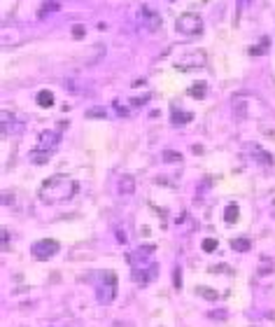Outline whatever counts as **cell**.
<instances>
[{
	"mask_svg": "<svg viewBox=\"0 0 275 327\" xmlns=\"http://www.w3.org/2000/svg\"><path fill=\"white\" fill-rule=\"evenodd\" d=\"M117 190H119V194H133L135 192V178L133 176H121L119 180H117Z\"/></svg>",
	"mask_w": 275,
	"mask_h": 327,
	"instance_id": "cell-10",
	"label": "cell"
},
{
	"mask_svg": "<svg viewBox=\"0 0 275 327\" xmlns=\"http://www.w3.org/2000/svg\"><path fill=\"white\" fill-rule=\"evenodd\" d=\"M7 241H10V236H7V232L3 229V250H7Z\"/></svg>",
	"mask_w": 275,
	"mask_h": 327,
	"instance_id": "cell-30",
	"label": "cell"
},
{
	"mask_svg": "<svg viewBox=\"0 0 275 327\" xmlns=\"http://www.w3.org/2000/svg\"><path fill=\"white\" fill-rule=\"evenodd\" d=\"M80 192V185L77 180H73L70 176H63V173H56V176L47 178L45 183L40 185L38 190V197H40L42 204H63V201H70Z\"/></svg>",
	"mask_w": 275,
	"mask_h": 327,
	"instance_id": "cell-1",
	"label": "cell"
},
{
	"mask_svg": "<svg viewBox=\"0 0 275 327\" xmlns=\"http://www.w3.org/2000/svg\"><path fill=\"white\" fill-rule=\"evenodd\" d=\"M114 108L119 110V115H121V117L128 115V110H126V108H121V101H114Z\"/></svg>",
	"mask_w": 275,
	"mask_h": 327,
	"instance_id": "cell-28",
	"label": "cell"
},
{
	"mask_svg": "<svg viewBox=\"0 0 275 327\" xmlns=\"http://www.w3.org/2000/svg\"><path fill=\"white\" fill-rule=\"evenodd\" d=\"M49 157H52V154H47V152L38 150V147H35V150L31 152V161H35V164H45V161H49Z\"/></svg>",
	"mask_w": 275,
	"mask_h": 327,
	"instance_id": "cell-20",
	"label": "cell"
},
{
	"mask_svg": "<svg viewBox=\"0 0 275 327\" xmlns=\"http://www.w3.org/2000/svg\"><path fill=\"white\" fill-rule=\"evenodd\" d=\"M138 19H140V24L147 28L149 33H156V31L161 28V17H159L154 10H149L147 5H142V7H140V12H138Z\"/></svg>",
	"mask_w": 275,
	"mask_h": 327,
	"instance_id": "cell-9",
	"label": "cell"
},
{
	"mask_svg": "<svg viewBox=\"0 0 275 327\" xmlns=\"http://www.w3.org/2000/svg\"><path fill=\"white\" fill-rule=\"evenodd\" d=\"M208 63V54L203 52V49H194V52H187V54L180 56V61H175V68L177 70H196V68H203Z\"/></svg>",
	"mask_w": 275,
	"mask_h": 327,
	"instance_id": "cell-6",
	"label": "cell"
},
{
	"mask_svg": "<svg viewBox=\"0 0 275 327\" xmlns=\"http://www.w3.org/2000/svg\"><path fill=\"white\" fill-rule=\"evenodd\" d=\"M203 250H205V252H215L217 250V241L215 239H205V241H203Z\"/></svg>",
	"mask_w": 275,
	"mask_h": 327,
	"instance_id": "cell-25",
	"label": "cell"
},
{
	"mask_svg": "<svg viewBox=\"0 0 275 327\" xmlns=\"http://www.w3.org/2000/svg\"><path fill=\"white\" fill-rule=\"evenodd\" d=\"M194 119V115L189 112V110H175L173 115H170V122L175 124V126H182V124H189Z\"/></svg>",
	"mask_w": 275,
	"mask_h": 327,
	"instance_id": "cell-14",
	"label": "cell"
},
{
	"mask_svg": "<svg viewBox=\"0 0 275 327\" xmlns=\"http://www.w3.org/2000/svg\"><path fill=\"white\" fill-rule=\"evenodd\" d=\"M231 108H233V115L238 119H254V117H261L263 103L259 101V96L249 94V91H240V94H233Z\"/></svg>",
	"mask_w": 275,
	"mask_h": 327,
	"instance_id": "cell-3",
	"label": "cell"
},
{
	"mask_svg": "<svg viewBox=\"0 0 275 327\" xmlns=\"http://www.w3.org/2000/svg\"><path fill=\"white\" fill-rule=\"evenodd\" d=\"M56 10H59V3H45L40 7V12H38V19H45L49 12H56Z\"/></svg>",
	"mask_w": 275,
	"mask_h": 327,
	"instance_id": "cell-21",
	"label": "cell"
},
{
	"mask_svg": "<svg viewBox=\"0 0 275 327\" xmlns=\"http://www.w3.org/2000/svg\"><path fill=\"white\" fill-rule=\"evenodd\" d=\"M196 229V222L191 218H189L187 213L182 215V218H177V234H182V236H187V234H191Z\"/></svg>",
	"mask_w": 275,
	"mask_h": 327,
	"instance_id": "cell-12",
	"label": "cell"
},
{
	"mask_svg": "<svg viewBox=\"0 0 275 327\" xmlns=\"http://www.w3.org/2000/svg\"><path fill=\"white\" fill-rule=\"evenodd\" d=\"M154 252L156 245H140L135 248L133 252H128V262H131V269H133V280L140 283V285H147L156 278V262H154Z\"/></svg>",
	"mask_w": 275,
	"mask_h": 327,
	"instance_id": "cell-2",
	"label": "cell"
},
{
	"mask_svg": "<svg viewBox=\"0 0 275 327\" xmlns=\"http://www.w3.org/2000/svg\"><path fill=\"white\" fill-rule=\"evenodd\" d=\"M238 204H226V208H224V222L226 225H235V220H238Z\"/></svg>",
	"mask_w": 275,
	"mask_h": 327,
	"instance_id": "cell-17",
	"label": "cell"
},
{
	"mask_svg": "<svg viewBox=\"0 0 275 327\" xmlns=\"http://www.w3.org/2000/svg\"><path fill=\"white\" fill-rule=\"evenodd\" d=\"M249 152H252V157H254L259 164H263V166H273V157L263 150L261 145H252V147H249Z\"/></svg>",
	"mask_w": 275,
	"mask_h": 327,
	"instance_id": "cell-11",
	"label": "cell"
},
{
	"mask_svg": "<svg viewBox=\"0 0 275 327\" xmlns=\"http://www.w3.org/2000/svg\"><path fill=\"white\" fill-rule=\"evenodd\" d=\"M163 159H166V161H182V154H177V152H170V150H166V152H163Z\"/></svg>",
	"mask_w": 275,
	"mask_h": 327,
	"instance_id": "cell-26",
	"label": "cell"
},
{
	"mask_svg": "<svg viewBox=\"0 0 275 327\" xmlns=\"http://www.w3.org/2000/svg\"><path fill=\"white\" fill-rule=\"evenodd\" d=\"M231 248L235 252H249L252 250V243H249V239H233L231 241Z\"/></svg>",
	"mask_w": 275,
	"mask_h": 327,
	"instance_id": "cell-19",
	"label": "cell"
},
{
	"mask_svg": "<svg viewBox=\"0 0 275 327\" xmlns=\"http://www.w3.org/2000/svg\"><path fill=\"white\" fill-rule=\"evenodd\" d=\"M35 101H38L40 108H52V105H54V94H52L49 89H42V91H38V98H35Z\"/></svg>",
	"mask_w": 275,
	"mask_h": 327,
	"instance_id": "cell-15",
	"label": "cell"
},
{
	"mask_svg": "<svg viewBox=\"0 0 275 327\" xmlns=\"http://www.w3.org/2000/svg\"><path fill=\"white\" fill-rule=\"evenodd\" d=\"M173 285L175 287H177V290H180V287H182V271H180V269H177V266H175V273H173Z\"/></svg>",
	"mask_w": 275,
	"mask_h": 327,
	"instance_id": "cell-27",
	"label": "cell"
},
{
	"mask_svg": "<svg viewBox=\"0 0 275 327\" xmlns=\"http://www.w3.org/2000/svg\"><path fill=\"white\" fill-rule=\"evenodd\" d=\"M105 115H108V112H105V108H91L87 112L89 119H105Z\"/></svg>",
	"mask_w": 275,
	"mask_h": 327,
	"instance_id": "cell-23",
	"label": "cell"
},
{
	"mask_svg": "<svg viewBox=\"0 0 275 327\" xmlns=\"http://www.w3.org/2000/svg\"><path fill=\"white\" fill-rule=\"evenodd\" d=\"M84 33H87V28L82 26V24H75V26H73V38H75V40H82V38H84Z\"/></svg>",
	"mask_w": 275,
	"mask_h": 327,
	"instance_id": "cell-24",
	"label": "cell"
},
{
	"mask_svg": "<svg viewBox=\"0 0 275 327\" xmlns=\"http://www.w3.org/2000/svg\"><path fill=\"white\" fill-rule=\"evenodd\" d=\"M205 94H208V84H205V82H196V84L189 87V96H191V98H198V101H201V98H205Z\"/></svg>",
	"mask_w": 275,
	"mask_h": 327,
	"instance_id": "cell-16",
	"label": "cell"
},
{
	"mask_svg": "<svg viewBox=\"0 0 275 327\" xmlns=\"http://www.w3.org/2000/svg\"><path fill=\"white\" fill-rule=\"evenodd\" d=\"M147 101H149V94L142 96V98H133V105H142V103H147Z\"/></svg>",
	"mask_w": 275,
	"mask_h": 327,
	"instance_id": "cell-29",
	"label": "cell"
},
{
	"mask_svg": "<svg viewBox=\"0 0 275 327\" xmlns=\"http://www.w3.org/2000/svg\"><path fill=\"white\" fill-rule=\"evenodd\" d=\"M96 299L101 304H112L117 299V273L114 271L101 273V280L96 283Z\"/></svg>",
	"mask_w": 275,
	"mask_h": 327,
	"instance_id": "cell-4",
	"label": "cell"
},
{
	"mask_svg": "<svg viewBox=\"0 0 275 327\" xmlns=\"http://www.w3.org/2000/svg\"><path fill=\"white\" fill-rule=\"evenodd\" d=\"M0 126H3V133H5V136L14 131V115L10 110H3V112H0ZM14 133H17V131H14Z\"/></svg>",
	"mask_w": 275,
	"mask_h": 327,
	"instance_id": "cell-13",
	"label": "cell"
},
{
	"mask_svg": "<svg viewBox=\"0 0 275 327\" xmlns=\"http://www.w3.org/2000/svg\"><path fill=\"white\" fill-rule=\"evenodd\" d=\"M175 28H177V33L187 35V38H194V35H198L203 31V19L194 12H184V14L177 17Z\"/></svg>",
	"mask_w": 275,
	"mask_h": 327,
	"instance_id": "cell-5",
	"label": "cell"
},
{
	"mask_svg": "<svg viewBox=\"0 0 275 327\" xmlns=\"http://www.w3.org/2000/svg\"><path fill=\"white\" fill-rule=\"evenodd\" d=\"M266 49H268V38H261V45H256V47L249 49V56H261Z\"/></svg>",
	"mask_w": 275,
	"mask_h": 327,
	"instance_id": "cell-22",
	"label": "cell"
},
{
	"mask_svg": "<svg viewBox=\"0 0 275 327\" xmlns=\"http://www.w3.org/2000/svg\"><path fill=\"white\" fill-rule=\"evenodd\" d=\"M61 245L56 243L54 239H40V241H35L33 245H31V252H33V257L35 259H49V257H54L56 252H59Z\"/></svg>",
	"mask_w": 275,
	"mask_h": 327,
	"instance_id": "cell-8",
	"label": "cell"
},
{
	"mask_svg": "<svg viewBox=\"0 0 275 327\" xmlns=\"http://www.w3.org/2000/svg\"><path fill=\"white\" fill-rule=\"evenodd\" d=\"M196 294H198V297H203V299H208V301H217V299H219L217 290H212V287H205V285H198V287H196Z\"/></svg>",
	"mask_w": 275,
	"mask_h": 327,
	"instance_id": "cell-18",
	"label": "cell"
},
{
	"mask_svg": "<svg viewBox=\"0 0 275 327\" xmlns=\"http://www.w3.org/2000/svg\"><path fill=\"white\" fill-rule=\"evenodd\" d=\"M59 143H61V131L52 129V131H40V136H38V150L47 152V154H54L56 150H59Z\"/></svg>",
	"mask_w": 275,
	"mask_h": 327,
	"instance_id": "cell-7",
	"label": "cell"
}]
</instances>
